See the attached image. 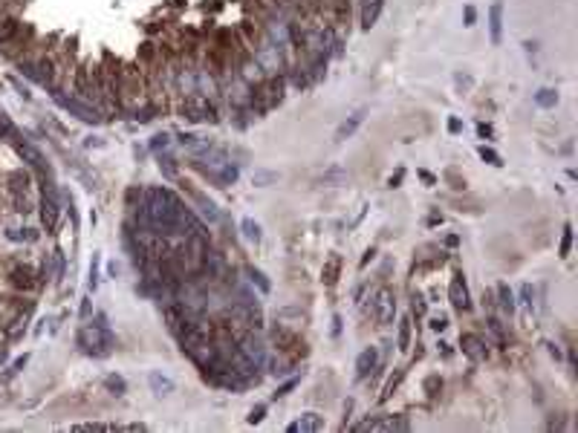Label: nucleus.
<instances>
[{
    "mask_svg": "<svg viewBox=\"0 0 578 433\" xmlns=\"http://www.w3.org/2000/svg\"><path fill=\"white\" fill-rule=\"evenodd\" d=\"M75 344H78V350L84 355H90V358H107V355L113 353L116 338H113V332H110V324H107L104 315H96L93 321H87V324L78 329Z\"/></svg>",
    "mask_w": 578,
    "mask_h": 433,
    "instance_id": "f257e3e1",
    "label": "nucleus"
},
{
    "mask_svg": "<svg viewBox=\"0 0 578 433\" xmlns=\"http://www.w3.org/2000/svg\"><path fill=\"white\" fill-rule=\"evenodd\" d=\"M370 309H373V318L379 327H391L393 318H396V295H393V289H388V286L376 289Z\"/></svg>",
    "mask_w": 578,
    "mask_h": 433,
    "instance_id": "f03ea898",
    "label": "nucleus"
},
{
    "mask_svg": "<svg viewBox=\"0 0 578 433\" xmlns=\"http://www.w3.org/2000/svg\"><path fill=\"white\" fill-rule=\"evenodd\" d=\"M52 96H55V101H58L67 113L75 116V119H81V122H87V124H101V113H98L93 104L81 101V98H67V96H61V93H52Z\"/></svg>",
    "mask_w": 578,
    "mask_h": 433,
    "instance_id": "7ed1b4c3",
    "label": "nucleus"
},
{
    "mask_svg": "<svg viewBox=\"0 0 578 433\" xmlns=\"http://www.w3.org/2000/svg\"><path fill=\"white\" fill-rule=\"evenodd\" d=\"M448 298H451V306L457 312H469V309H472V298H469V286H465L462 272L454 274L451 286H448Z\"/></svg>",
    "mask_w": 578,
    "mask_h": 433,
    "instance_id": "20e7f679",
    "label": "nucleus"
},
{
    "mask_svg": "<svg viewBox=\"0 0 578 433\" xmlns=\"http://www.w3.org/2000/svg\"><path fill=\"white\" fill-rule=\"evenodd\" d=\"M356 430H408V419L405 416H376V419L356 424Z\"/></svg>",
    "mask_w": 578,
    "mask_h": 433,
    "instance_id": "39448f33",
    "label": "nucleus"
},
{
    "mask_svg": "<svg viewBox=\"0 0 578 433\" xmlns=\"http://www.w3.org/2000/svg\"><path fill=\"white\" fill-rule=\"evenodd\" d=\"M365 119H367V107H356V110L336 127V141H347L362 124H365Z\"/></svg>",
    "mask_w": 578,
    "mask_h": 433,
    "instance_id": "423d86ee",
    "label": "nucleus"
},
{
    "mask_svg": "<svg viewBox=\"0 0 578 433\" xmlns=\"http://www.w3.org/2000/svg\"><path fill=\"white\" fill-rule=\"evenodd\" d=\"M58 214H61V208H58V194H49V191H44V196H41V220H44V228L52 234L55 225H58Z\"/></svg>",
    "mask_w": 578,
    "mask_h": 433,
    "instance_id": "0eeeda50",
    "label": "nucleus"
},
{
    "mask_svg": "<svg viewBox=\"0 0 578 433\" xmlns=\"http://www.w3.org/2000/svg\"><path fill=\"white\" fill-rule=\"evenodd\" d=\"M460 347H462V353L469 355L472 361H483V358L489 355V347H486V341H483L480 335H474V332H465V335L460 338Z\"/></svg>",
    "mask_w": 578,
    "mask_h": 433,
    "instance_id": "6e6552de",
    "label": "nucleus"
},
{
    "mask_svg": "<svg viewBox=\"0 0 578 433\" xmlns=\"http://www.w3.org/2000/svg\"><path fill=\"white\" fill-rule=\"evenodd\" d=\"M376 361H379V353H376V347H367V350H362L356 358V381H365L370 372L376 370Z\"/></svg>",
    "mask_w": 578,
    "mask_h": 433,
    "instance_id": "1a4fd4ad",
    "label": "nucleus"
},
{
    "mask_svg": "<svg viewBox=\"0 0 578 433\" xmlns=\"http://www.w3.org/2000/svg\"><path fill=\"white\" fill-rule=\"evenodd\" d=\"M489 38L494 46L503 41V3H491L489 9Z\"/></svg>",
    "mask_w": 578,
    "mask_h": 433,
    "instance_id": "9d476101",
    "label": "nucleus"
},
{
    "mask_svg": "<svg viewBox=\"0 0 578 433\" xmlns=\"http://www.w3.org/2000/svg\"><path fill=\"white\" fill-rule=\"evenodd\" d=\"M289 433H295V430H304V433H315V430H324V416L321 413H304L298 422H292L289 427H286Z\"/></svg>",
    "mask_w": 578,
    "mask_h": 433,
    "instance_id": "9b49d317",
    "label": "nucleus"
},
{
    "mask_svg": "<svg viewBox=\"0 0 578 433\" xmlns=\"http://www.w3.org/2000/svg\"><path fill=\"white\" fill-rule=\"evenodd\" d=\"M384 9V0H362V29H373Z\"/></svg>",
    "mask_w": 578,
    "mask_h": 433,
    "instance_id": "f8f14e48",
    "label": "nucleus"
},
{
    "mask_svg": "<svg viewBox=\"0 0 578 433\" xmlns=\"http://www.w3.org/2000/svg\"><path fill=\"white\" fill-rule=\"evenodd\" d=\"M338 277H341V254H329L327 263H324V269H321V280H324V286H336Z\"/></svg>",
    "mask_w": 578,
    "mask_h": 433,
    "instance_id": "ddd939ff",
    "label": "nucleus"
},
{
    "mask_svg": "<svg viewBox=\"0 0 578 433\" xmlns=\"http://www.w3.org/2000/svg\"><path fill=\"white\" fill-rule=\"evenodd\" d=\"M18 35H20V20L15 15H3L0 18V46L12 44Z\"/></svg>",
    "mask_w": 578,
    "mask_h": 433,
    "instance_id": "4468645a",
    "label": "nucleus"
},
{
    "mask_svg": "<svg viewBox=\"0 0 578 433\" xmlns=\"http://www.w3.org/2000/svg\"><path fill=\"white\" fill-rule=\"evenodd\" d=\"M148 384H151V390L156 393V396H168V393H174L177 390V384H174V379H168V376H162L159 370H153L151 376H148Z\"/></svg>",
    "mask_w": 578,
    "mask_h": 433,
    "instance_id": "2eb2a0df",
    "label": "nucleus"
},
{
    "mask_svg": "<svg viewBox=\"0 0 578 433\" xmlns=\"http://www.w3.org/2000/svg\"><path fill=\"white\" fill-rule=\"evenodd\" d=\"M240 353L246 355L255 367H260V364H263V347H260V341H255V338H246V341H243Z\"/></svg>",
    "mask_w": 578,
    "mask_h": 433,
    "instance_id": "dca6fc26",
    "label": "nucleus"
},
{
    "mask_svg": "<svg viewBox=\"0 0 578 433\" xmlns=\"http://www.w3.org/2000/svg\"><path fill=\"white\" fill-rule=\"evenodd\" d=\"M396 347H399V353H408V350H410V315H405V318L399 321V332H396Z\"/></svg>",
    "mask_w": 578,
    "mask_h": 433,
    "instance_id": "f3484780",
    "label": "nucleus"
},
{
    "mask_svg": "<svg viewBox=\"0 0 578 433\" xmlns=\"http://www.w3.org/2000/svg\"><path fill=\"white\" fill-rule=\"evenodd\" d=\"M498 298H500V309L512 318V315H515V295H512V289H509L506 283H498Z\"/></svg>",
    "mask_w": 578,
    "mask_h": 433,
    "instance_id": "a211bd4d",
    "label": "nucleus"
},
{
    "mask_svg": "<svg viewBox=\"0 0 578 433\" xmlns=\"http://www.w3.org/2000/svg\"><path fill=\"white\" fill-rule=\"evenodd\" d=\"M104 390L110 393V396H125L127 393V381L122 379V376L110 372V376H104Z\"/></svg>",
    "mask_w": 578,
    "mask_h": 433,
    "instance_id": "6ab92c4d",
    "label": "nucleus"
},
{
    "mask_svg": "<svg viewBox=\"0 0 578 433\" xmlns=\"http://www.w3.org/2000/svg\"><path fill=\"white\" fill-rule=\"evenodd\" d=\"M191 196H194L197 203H200V208H203V214L208 217V222H217V220H220V211H217V205H214L211 199H205V196L200 194V191H194Z\"/></svg>",
    "mask_w": 578,
    "mask_h": 433,
    "instance_id": "aec40b11",
    "label": "nucleus"
},
{
    "mask_svg": "<svg viewBox=\"0 0 578 433\" xmlns=\"http://www.w3.org/2000/svg\"><path fill=\"white\" fill-rule=\"evenodd\" d=\"M402 379H405V370H396L391 379H388V384H384V390H382V396H379V401H382V405L393 396V393H396V387L402 384Z\"/></svg>",
    "mask_w": 578,
    "mask_h": 433,
    "instance_id": "412c9836",
    "label": "nucleus"
},
{
    "mask_svg": "<svg viewBox=\"0 0 578 433\" xmlns=\"http://www.w3.org/2000/svg\"><path fill=\"white\" fill-rule=\"evenodd\" d=\"M535 104L538 107H555L558 104V93H555V90H538V93H535Z\"/></svg>",
    "mask_w": 578,
    "mask_h": 433,
    "instance_id": "4be33fe9",
    "label": "nucleus"
},
{
    "mask_svg": "<svg viewBox=\"0 0 578 433\" xmlns=\"http://www.w3.org/2000/svg\"><path fill=\"white\" fill-rule=\"evenodd\" d=\"M240 228H243V234H246V240H252V243H260V237H263V234H260V225L255 220H249V217L240 222Z\"/></svg>",
    "mask_w": 578,
    "mask_h": 433,
    "instance_id": "5701e85b",
    "label": "nucleus"
},
{
    "mask_svg": "<svg viewBox=\"0 0 578 433\" xmlns=\"http://www.w3.org/2000/svg\"><path fill=\"white\" fill-rule=\"evenodd\" d=\"M252 182L258 188H266V185H272V182H278V174L275 170H255V174H252Z\"/></svg>",
    "mask_w": 578,
    "mask_h": 433,
    "instance_id": "b1692460",
    "label": "nucleus"
},
{
    "mask_svg": "<svg viewBox=\"0 0 578 433\" xmlns=\"http://www.w3.org/2000/svg\"><path fill=\"white\" fill-rule=\"evenodd\" d=\"M12 283H15L18 289H32V274H29V269H15V272H12Z\"/></svg>",
    "mask_w": 578,
    "mask_h": 433,
    "instance_id": "393cba45",
    "label": "nucleus"
},
{
    "mask_svg": "<svg viewBox=\"0 0 578 433\" xmlns=\"http://www.w3.org/2000/svg\"><path fill=\"white\" fill-rule=\"evenodd\" d=\"M246 274H249V280L255 283V286H258L260 292H263V295H269V289H272V283H269L266 277H263V272H258V269H246Z\"/></svg>",
    "mask_w": 578,
    "mask_h": 433,
    "instance_id": "a878e982",
    "label": "nucleus"
},
{
    "mask_svg": "<svg viewBox=\"0 0 578 433\" xmlns=\"http://www.w3.org/2000/svg\"><path fill=\"white\" fill-rule=\"evenodd\" d=\"M159 170L168 179L177 177V165H174V156H171V153H159Z\"/></svg>",
    "mask_w": 578,
    "mask_h": 433,
    "instance_id": "bb28decb",
    "label": "nucleus"
},
{
    "mask_svg": "<svg viewBox=\"0 0 578 433\" xmlns=\"http://www.w3.org/2000/svg\"><path fill=\"white\" fill-rule=\"evenodd\" d=\"M569 248H572V225H564V237H561V246H558V254L561 257H569Z\"/></svg>",
    "mask_w": 578,
    "mask_h": 433,
    "instance_id": "cd10ccee",
    "label": "nucleus"
},
{
    "mask_svg": "<svg viewBox=\"0 0 578 433\" xmlns=\"http://www.w3.org/2000/svg\"><path fill=\"white\" fill-rule=\"evenodd\" d=\"M298 381H301L298 376H292L289 381H284V384H281V387H278L275 393H272V398H286V396H289V393H292L295 387H298Z\"/></svg>",
    "mask_w": 578,
    "mask_h": 433,
    "instance_id": "c85d7f7f",
    "label": "nucleus"
},
{
    "mask_svg": "<svg viewBox=\"0 0 578 433\" xmlns=\"http://www.w3.org/2000/svg\"><path fill=\"white\" fill-rule=\"evenodd\" d=\"M72 430H84V433H93V430H119V424H101V422H90V424H75Z\"/></svg>",
    "mask_w": 578,
    "mask_h": 433,
    "instance_id": "c756f323",
    "label": "nucleus"
},
{
    "mask_svg": "<svg viewBox=\"0 0 578 433\" xmlns=\"http://www.w3.org/2000/svg\"><path fill=\"white\" fill-rule=\"evenodd\" d=\"M477 153H480V159H483V162H489V165H494V168H500V165H503V159H500V156L491 151V148H486V145H483Z\"/></svg>",
    "mask_w": 578,
    "mask_h": 433,
    "instance_id": "7c9ffc66",
    "label": "nucleus"
},
{
    "mask_svg": "<svg viewBox=\"0 0 578 433\" xmlns=\"http://www.w3.org/2000/svg\"><path fill=\"white\" fill-rule=\"evenodd\" d=\"M520 301H524L526 309H535V289L529 286V283H524V286H520Z\"/></svg>",
    "mask_w": 578,
    "mask_h": 433,
    "instance_id": "2f4dec72",
    "label": "nucleus"
},
{
    "mask_svg": "<svg viewBox=\"0 0 578 433\" xmlns=\"http://www.w3.org/2000/svg\"><path fill=\"white\" fill-rule=\"evenodd\" d=\"M321 182H324V185H338V182H344V170H338V168L327 170V174L321 177Z\"/></svg>",
    "mask_w": 578,
    "mask_h": 433,
    "instance_id": "473e14b6",
    "label": "nucleus"
},
{
    "mask_svg": "<svg viewBox=\"0 0 578 433\" xmlns=\"http://www.w3.org/2000/svg\"><path fill=\"white\" fill-rule=\"evenodd\" d=\"M9 182H15V185H12V191H26V185H29L26 174H20V170H15V174H12Z\"/></svg>",
    "mask_w": 578,
    "mask_h": 433,
    "instance_id": "72a5a7b5",
    "label": "nucleus"
},
{
    "mask_svg": "<svg viewBox=\"0 0 578 433\" xmlns=\"http://www.w3.org/2000/svg\"><path fill=\"white\" fill-rule=\"evenodd\" d=\"M87 286H90V292H96V289H98V257H93V263H90V280H87Z\"/></svg>",
    "mask_w": 578,
    "mask_h": 433,
    "instance_id": "f704fd0d",
    "label": "nucleus"
},
{
    "mask_svg": "<svg viewBox=\"0 0 578 433\" xmlns=\"http://www.w3.org/2000/svg\"><path fill=\"white\" fill-rule=\"evenodd\" d=\"M263 416H266V405L252 407V413H249V424H260V422H263Z\"/></svg>",
    "mask_w": 578,
    "mask_h": 433,
    "instance_id": "c9c22d12",
    "label": "nucleus"
},
{
    "mask_svg": "<svg viewBox=\"0 0 578 433\" xmlns=\"http://www.w3.org/2000/svg\"><path fill=\"white\" fill-rule=\"evenodd\" d=\"M55 277H64V269H67V263H64V251L61 248H55Z\"/></svg>",
    "mask_w": 578,
    "mask_h": 433,
    "instance_id": "e433bc0d",
    "label": "nucleus"
},
{
    "mask_svg": "<svg viewBox=\"0 0 578 433\" xmlns=\"http://www.w3.org/2000/svg\"><path fill=\"white\" fill-rule=\"evenodd\" d=\"M428 327L434 329V332H443V329L448 327V318H445V315H434V318L428 321Z\"/></svg>",
    "mask_w": 578,
    "mask_h": 433,
    "instance_id": "4c0bfd02",
    "label": "nucleus"
},
{
    "mask_svg": "<svg viewBox=\"0 0 578 433\" xmlns=\"http://www.w3.org/2000/svg\"><path fill=\"white\" fill-rule=\"evenodd\" d=\"M151 148H153V151H156V153H159V151H165V148H168V136H165V133H159V136H153Z\"/></svg>",
    "mask_w": 578,
    "mask_h": 433,
    "instance_id": "58836bf2",
    "label": "nucleus"
},
{
    "mask_svg": "<svg viewBox=\"0 0 578 433\" xmlns=\"http://www.w3.org/2000/svg\"><path fill=\"white\" fill-rule=\"evenodd\" d=\"M179 145H188V148H197V145H200V136H194V133H182V136H179Z\"/></svg>",
    "mask_w": 578,
    "mask_h": 433,
    "instance_id": "ea45409f",
    "label": "nucleus"
},
{
    "mask_svg": "<svg viewBox=\"0 0 578 433\" xmlns=\"http://www.w3.org/2000/svg\"><path fill=\"white\" fill-rule=\"evenodd\" d=\"M410 309H414V315H425V301H422V295H414Z\"/></svg>",
    "mask_w": 578,
    "mask_h": 433,
    "instance_id": "a19ab883",
    "label": "nucleus"
},
{
    "mask_svg": "<svg viewBox=\"0 0 578 433\" xmlns=\"http://www.w3.org/2000/svg\"><path fill=\"white\" fill-rule=\"evenodd\" d=\"M26 358H29V355H23V358H18V361L12 364V370L6 372V379H12V376H18V372L23 370V364H26Z\"/></svg>",
    "mask_w": 578,
    "mask_h": 433,
    "instance_id": "79ce46f5",
    "label": "nucleus"
},
{
    "mask_svg": "<svg viewBox=\"0 0 578 433\" xmlns=\"http://www.w3.org/2000/svg\"><path fill=\"white\" fill-rule=\"evenodd\" d=\"M474 20H477V9H474V6H465V23H462V26H474Z\"/></svg>",
    "mask_w": 578,
    "mask_h": 433,
    "instance_id": "37998d69",
    "label": "nucleus"
},
{
    "mask_svg": "<svg viewBox=\"0 0 578 433\" xmlns=\"http://www.w3.org/2000/svg\"><path fill=\"white\" fill-rule=\"evenodd\" d=\"M460 130H462V122L457 119V116H451V119H448V133H454V136H457Z\"/></svg>",
    "mask_w": 578,
    "mask_h": 433,
    "instance_id": "c03bdc74",
    "label": "nucleus"
},
{
    "mask_svg": "<svg viewBox=\"0 0 578 433\" xmlns=\"http://www.w3.org/2000/svg\"><path fill=\"white\" fill-rule=\"evenodd\" d=\"M477 133H480V136H483V139H491V136H494V130H491V124H477Z\"/></svg>",
    "mask_w": 578,
    "mask_h": 433,
    "instance_id": "a18cd8bd",
    "label": "nucleus"
},
{
    "mask_svg": "<svg viewBox=\"0 0 578 433\" xmlns=\"http://www.w3.org/2000/svg\"><path fill=\"white\" fill-rule=\"evenodd\" d=\"M402 179H405V170H396V174H393V177L391 179H388V185H391V188H399V182H402Z\"/></svg>",
    "mask_w": 578,
    "mask_h": 433,
    "instance_id": "49530a36",
    "label": "nucleus"
},
{
    "mask_svg": "<svg viewBox=\"0 0 578 433\" xmlns=\"http://www.w3.org/2000/svg\"><path fill=\"white\" fill-rule=\"evenodd\" d=\"M341 335V315H333V338Z\"/></svg>",
    "mask_w": 578,
    "mask_h": 433,
    "instance_id": "de8ad7c7",
    "label": "nucleus"
},
{
    "mask_svg": "<svg viewBox=\"0 0 578 433\" xmlns=\"http://www.w3.org/2000/svg\"><path fill=\"white\" fill-rule=\"evenodd\" d=\"M373 257H376V248H367V251H365V257H362V269H365V266L370 263V260H373Z\"/></svg>",
    "mask_w": 578,
    "mask_h": 433,
    "instance_id": "09e8293b",
    "label": "nucleus"
},
{
    "mask_svg": "<svg viewBox=\"0 0 578 433\" xmlns=\"http://www.w3.org/2000/svg\"><path fill=\"white\" fill-rule=\"evenodd\" d=\"M419 177H422V182H428V185H436L434 174H428V170H419Z\"/></svg>",
    "mask_w": 578,
    "mask_h": 433,
    "instance_id": "8fccbe9b",
    "label": "nucleus"
},
{
    "mask_svg": "<svg viewBox=\"0 0 578 433\" xmlns=\"http://www.w3.org/2000/svg\"><path fill=\"white\" fill-rule=\"evenodd\" d=\"M81 318H90V298L81 301Z\"/></svg>",
    "mask_w": 578,
    "mask_h": 433,
    "instance_id": "3c124183",
    "label": "nucleus"
},
{
    "mask_svg": "<svg viewBox=\"0 0 578 433\" xmlns=\"http://www.w3.org/2000/svg\"><path fill=\"white\" fill-rule=\"evenodd\" d=\"M546 350H549V353L555 355V358H561V350H558V344H546Z\"/></svg>",
    "mask_w": 578,
    "mask_h": 433,
    "instance_id": "603ef678",
    "label": "nucleus"
}]
</instances>
